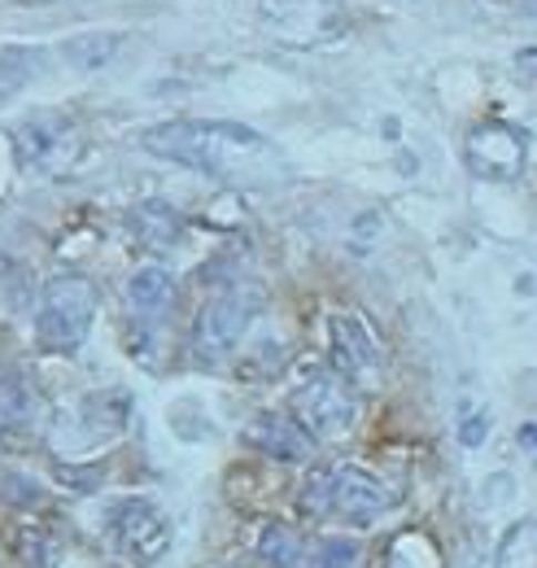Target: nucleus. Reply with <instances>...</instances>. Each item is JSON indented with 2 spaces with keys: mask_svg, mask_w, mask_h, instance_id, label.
I'll return each mask as SVG.
<instances>
[{
  "mask_svg": "<svg viewBox=\"0 0 537 568\" xmlns=\"http://www.w3.org/2000/svg\"><path fill=\"white\" fill-rule=\"evenodd\" d=\"M520 437H525L529 446H537V428H534V425H525V428H520Z\"/></svg>",
  "mask_w": 537,
  "mask_h": 568,
  "instance_id": "nucleus-20",
  "label": "nucleus"
},
{
  "mask_svg": "<svg viewBox=\"0 0 537 568\" xmlns=\"http://www.w3.org/2000/svg\"><path fill=\"white\" fill-rule=\"evenodd\" d=\"M140 149L153 158H166L175 166L219 175V180H250L275 162L267 136H259L245 123H219V119H171L149 132H140Z\"/></svg>",
  "mask_w": 537,
  "mask_h": 568,
  "instance_id": "nucleus-1",
  "label": "nucleus"
},
{
  "mask_svg": "<svg viewBox=\"0 0 537 568\" xmlns=\"http://www.w3.org/2000/svg\"><path fill=\"white\" fill-rule=\"evenodd\" d=\"M485 433H489V420H485V416H468L464 428H459V442H464V446H480Z\"/></svg>",
  "mask_w": 537,
  "mask_h": 568,
  "instance_id": "nucleus-18",
  "label": "nucleus"
},
{
  "mask_svg": "<svg viewBox=\"0 0 537 568\" xmlns=\"http://www.w3.org/2000/svg\"><path fill=\"white\" fill-rule=\"evenodd\" d=\"M123 44H128V36H119V31L74 36V40H67V62H74L79 71H101L123 53Z\"/></svg>",
  "mask_w": 537,
  "mask_h": 568,
  "instance_id": "nucleus-12",
  "label": "nucleus"
},
{
  "mask_svg": "<svg viewBox=\"0 0 537 568\" xmlns=\"http://www.w3.org/2000/svg\"><path fill=\"white\" fill-rule=\"evenodd\" d=\"M297 420L311 428L315 437H345L358 425V398L341 372H320L293 394Z\"/></svg>",
  "mask_w": 537,
  "mask_h": 568,
  "instance_id": "nucleus-7",
  "label": "nucleus"
},
{
  "mask_svg": "<svg viewBox=\"0 0 537 568\" xmlns=\"http://www.w3.org/2000/svg\"><path fill=\"white\" fill-rule=\"evenodd\" d=\"M259 288L250 284H232V288H219L205 311L197 315V333H193V351L202 363H223L241 346V337L250 333L254 315H259Z\"/></svg>",
  "mask_w": 537,
  "mask_h": 568,
  "instance_id": "nucleus-5",
  "label": "nucleus"
},
{
  "mask_svg": "<svg viewBox=\"0 0 537 568\" xmlns=\"http://www.w3.org/2000/svg\"><path fill=\"white\" fill-rule=\"evenodd\" d=\"M259 22L288 49H320L345 36V4L336 0H259Z\"/></svg>",
  "mask_w": 537,
  "mask_h": 568,
  "instance_id": "nucleus-4",
  "label": "nucleus"
},
{
  "mask_svg": "<svg viewBox=\"0 0 537 568\" xmlns=\"http://www.w3.org/2000/svg\"><path fill=\"white\" fill-rule=\"evenodd\" d=\"M67 132L70 128L58 123V119H31V123L18 132V149H22L27 162H44V158L62 153V136H67Z\"/></svg>",
  "mask_w": 537,
  "mask_h": 568,
  "instance_id": "nucleus-14",
  "label": "nucleus"
},
{
  "mask_svg": "<svg viewBox=\"0 0 537 568\" xmlns=\"http://www.w3.org/2000/svg\"><path fill=\"white\" fill-rule=\"evenodd\" d=\"M520 71H529L537 79V49H529V53H520Z\"/></svg>",
  "mask_w": 537,
  "mask_h": 568,
  "instance_id": "nucleus-19",
  "label": "nucleus"
},
{
  "mask_svg": "<svg viewBox=\"0 0 537 568\" xmlns=\"http://www.w3.org/2000/svg\"><path fill=\"white\" fill-rule=\"evenodd\" d=\"M333 358H336V372L345 381H376L381 367H385V351H381L376 333L354 311L333 315Z\"/></svg>",
  "mask_w": 537,
  "mask_h": 568,
  "instance_id": "nucleus-9",
  "label": "nucleus"
},
{
  "mask_svg": "<svg viewBox=\"0 0 537 568\" xmlns=\"http://www.w3.org/2000/svg\"><path fill=\"white\" fill-rule=\"evenodd\" d=\"M97 320V284L88 276H58L49 281L36 315V337L53 355H74Z\"/></svg>",
  "mask_w": 537,
  "mask_h": 568,
  "instance_id": "nucleus-3",
  "label": "nucleus"
},
{
  "mask_svg": "<svg viewBox=\"0 0 537 568\" xmlns=\"http://www.w3.org/2000/svg\"><path fill=\"white\" fill-rule=\"evenodd\" d=\"M358 560H363V551L354 538H328V542H320L311 568H358Z\"/></svg>",
  "mask_w": 537,
  "mask_h": 568,
  "instance_id": "nucleus-17",
  "label": "nucleus"
},
{
  "mask_svg": "<svg viewBox=\"0 0 537 568\" xmlns=\"http://www.w3.org/2000/svg\"><path fill=\"white\" fill-rule=\"evenodd\" d=\"M250 446L263 450L271 459H284V464H302L311 459V433L297 416H280V412H263L254 425L245 428Z\"/></svg>",
  "mask_w": 537,
  "mask_h": 568,
  "instance_id": "nucleus-10",
  "label": "nucleus"
},
{
  "mask_svg": "<svg viewBox=\"0 0 537 568\" xmlns=\"http://www.w3.org/2000/svg\"><path fill=\"white\" fill-rule=\"evenodd\" d=\"M494 568H537V520H516L507 534H503V542H498V551H494Z\"/></svg>",
  "mask_w": 537,
  "mask_h": 568,
  "instance_id": "nucleus-13",
  "label": "nucleus"
},
{
  "mask_svg": "<svg viewBox=\"0 0 537 568\" xmlns=\"http://www.w3.org/2000/svg\"><path fill=\"white\" fill-rule=\"evenodd\" d=\"M263 560H267L271 568L302 565V542H297V534L284 529V525H271L267 534H263Z\"/></svg>",
  "mask_w": 537,
  "mask_h": 568,
  "instance_id": "nucleus-16",
  "label": "nucleus"
},
{
  "mask_svg": "<svg viewBox=\"0 0 537 568\" xmlns=\"http://www.w3.org/2000/svg\"><path fill=\"white\" fill-rule=\"evenodd\" d=\"M525 158H529V136L511 123H476L464 141V162L476 180H489V184H511L520 180L525 171Z\"/></svg>",
  "mask_w": 537,
  "mask_h": 568,
  "instance_id": "nucleus-8",
  "label": "nucleus"
},
{
  "mask_svg": "<svg viewBox=\"0 0 537 568\" xmlns=\"http://www.w3.org/2000/svg\"><path fill=\"white\" fill-rule=\"evenodd\" d=\"M171 297H175V276L166 267H140L132 281H128V306L140 320H158L171 311Z\"/></svg>",
  "mask_w": 537,
  "mask_h": 568,
  "instance_id": "nucleus-11",
  "label": "nucleus"
},
{
  "mask_svg": "<svg viewBox=\"0 0 537 568\" xmlns=\"http://www.w3.org/2000/svg\"><path fill=\"white\" fill-rule=\"evenodd\" d=\"M27 416H31V394L22 389V381H13V376L0 381V437L27 425Z\"/></svg>",
  "mask_w": 537,
  "mask_h": 568,
  "instance_id": "nucleus-15",
  "label": "nucleus"
},
{
  "mask_svg": "<svg viewBox=\"0 0 537 568\" xmlns=\"http://www.w3.org/2000/svg\"><path fill=\"white\" fill-rule=\"evenodd\" d=\"M105 534H110L114 551L123 560H132L135 568H153L171 551V520L149 498H123V503H114L110 516H105Z\"/></svg>",
  "mask_w": 537,
  "mask_h": 568,
  "instance_id": "nucleus-6",
  "label": "nucleus"
},
{
  "mask_svg": "<svg viewBox=\"0 0 537 568\" xmlns=\"http://www.w3.org/2000/svg\"><path fill=\"white\" fill-rule=\"evenodd\" d=\"M398 503V490H389L376 473L358 468V464H336L311 477V486L302 490V507L311 516H341L354 525H372L381 520L389 507Z\"/></svg>",
  "mask_w": 537,
  "mask_h": 568,
  "instance_id": "nucleus-2",
  "label": "nucleus"
}]
</instances>
